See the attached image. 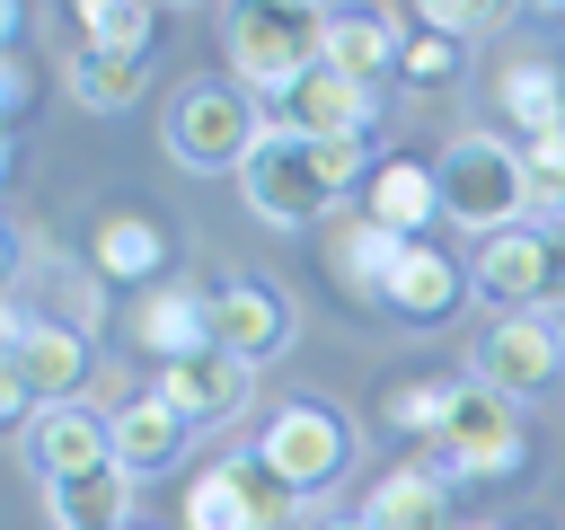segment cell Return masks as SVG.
Masks as SVG:
<instances>
[{
    "mask_svg": "<svg viewBox=\"0 0 565 530\" xmlns=\"http://www.w3.org/2000/svg\"><path fill=\"white\" fill-rule=\"evenodd\" d=\"M362 177V141H300V132H265L256 150H247V168H238V194H247V212L256 221H274V230H300V221H327L335 212V194Z\"/></svg>",
    "mask_w": 565,
    "mask_h": 530,
    "instance_id": "obj_1",
    "label": "cell"
},
{
    "mask_svg": "<svg viewBox=\"0 0 565 530\" xmlns=\"http://www.w3.org/2000/svg\"><path fill=\"white\" fill-rule=\"evenodd\" d=\"M221 53H230V80L247 97H282L300 88L318 62H327V9H274V0H247L221 18Z\"/></svg>",
    "mask_w": 565,
    "mask_h": 530,
    "instance_id": "obj_2",
    "label": "cell"
},
{
    "mask_svg": "<svg viewBox=\"0 0 565 530\" xmlns=\"http://www.w3.org/2000/svg\"><path fill=\"white\" fill-rule=\"evenodd\" d=\"M433 177H441V212H450L459 230H477V239H503V230H521V212H530L521 141H503V132H459Z\"/></svg>",
    "mask_w": 565,
    "mask_h": 530,
    "instance_id": "obj_3",
    "label": "cell"
},
{
    "mask_svg": "<svg viewBox=\"0 0 565 530\" xmlns=\"http://www.w3.org/2000/svg\"><path fill=\"white\" fill-rule=\"evenodd\" d=\"M468 283L494 318H565V221H521L468 256Z\"/></svg>",
    "mask_w": 565,
    "mask_h": 530,
    "instance_id": "obj_4",
    "label": "cell"
},
{
    "mask_svg": "<svg viewBox=\"0 0 565 530\" xmlns=\"http://www.w3.org/2000/svg\"><path fill=\"white\" fill-rule=\"evenodd\" d=\"M88 380V336L44 318V309H18L9 300V362H0V406L9 415H44V406H71Z\"/></svg>",
    "mask_w": 565,
    "mask_h": 530,
    "instance_id": "obj_5",
    "label": "cell"
},
{
    "mask_svg": "<svg viewBox=\"0 0 565 530\" xmlns=\"http://www.w3.org/2000/svg\"><path fill=\"white\" fill-rule=\"evenodd\" d=\"M274 124L256 115V97L238 88V80H194L177 106H168V150H177V168H247V150L265 141Z\"/></svg>",
    "mask_w": 565,
    "mask_h": 530,
    "instance_id": "obj_6",
    "label": "cell"
},
{
    "mask_svg": "<svg viewBox=\"0 0 565 530\" xmlns=\"http://www.w3.org/2000/svg\"><path fill=\"white\" fill-rule=\"evenodd\" d=\"M300 486L265 468V451H230L185 486V530H291Z\"/></svg>",
    "mask_w": 565,
    "mask_h": 530,
    "instance_id": "obj_7",
    "label": "cell"
},
{
    "mask_svg": "<svg viewBox=\"0 0 565 530\" xmlns=\"http://www.w3.org/2000/svg\"><path fill=\"white\" fill-rule=\"evenodd\" d=\"M415 468H441V486L450 477H512L521 468V415H512V398L459 380V406L441 415V433L424 442Z\"/></svg>",
    "mask_w": 565,
    "mask_h": 530,
    "instance_id": "obj_8",
    "label": "cell"
},
{
    "mask_svg": "<svg viewBox=\"0 0 565 530\" xmlns=\"http://www.w3.org/2000/svg\"><path fill=\"white\" fill-rule=\"evenodd\" d=\"M256 451H265V468H274V477H291V486H300V504H309V495H327V486L344 477L353 433H344V415H335L327 398H291V406L256 433Z\"/></svg>",
    "mask_w": 565,
    "mask_h": 530,
    "instance_id": "obj_9",
    "label": "cell"
},
{
    "mask_svg": "<svg viewBox=\"0 0 565 530\" xmlns=\"http://www.w3.org/2000/svg\"><path fill=\"white\" fill-rule=\"evenodd\" d=\"M477 389H494V398H539V389H556L565 380V327L556 318H494L486 336H477V371H468Z\"/></svg>",
    "mask_w": 565,
    "mask_h": 530,
    "instance_id": "obj_10",
    "label": "cell"
},
{
    "mask_svg": "<svg viewBox=\"0 0 565 530\" xmlns=\"http://www.w3.org/2000/svg\"><path fill=\"white\" fill-rule=\"evenodd\" d=\"M274 124L282 132H300V141H371L380 132V106H371V88L362 80H344V71H309L300 88H282L274 97Z\"/></svg>",
    "mask_w": 565,
    "mask_h": 530,
    "instance_id": "obj_11",
    "label": "cell"
},
{
    "mask_svg": "<svg viewBox=\"0 0 565 530\" xmlns=\"http://www.w3.org/2000/svg\"><path fill=\"white\" fill-rule=\"evenodd\" d=\"M212 336H221V353H238L256 371V362H274L291 344V300L274 283H256V274H238V283L212 292Z\"/></svg>",
    "mask_w": 565,
    "mask_h": 530,
    "instance_id": "obj_12",
    "label": "cell"
},
{
    "mask_svg": "<svg viewBox=\"0 0 565 530\" xmlns=\"http://www.w3.org/2000/svg\"><path fill=\"white\" fill-rule=\"evenodd\" d=\"M247 389H256V371H247L238 353H221V344L159 371V398H168L185 424H238V415H247Z\"/></svg>",
    "mask_w": 565,
    "mask_h": 530,
    "instance_id": "obj_13",
    "label": "cell"
},
{
    "mask_svg": "<svg viewBox=\"0 0 565 530\" xmlns=\"http://www.w3.org/2000/svg\"><path fill=\"white\" fill-rule=\"evenodd\" d=\"M132 336L159 353V362H185V353H212V292L203 283H150L141 309H132Z\"/></svg>",
    "mask_w": 565,
    "mask_h": 530,
    "instance_id": "obj_14",
    "label": "cell"
},
{
    "mask_svg": "<svg viewBox=\"0 0 565 530\" xmlns=\"http://www.w3.org/2000/svg\"><path fill=\"white\" fill-rule=\"evenodd\" d=\"M433 212H441V177L424 168V159H380L371 177H362V221H380L388 239H424L433 230Z\"/></svg>",
    "mask_w": 565,
    "mask_h": 530,
    "instance_id": "obj_15",
    "label": "cell"
},
{
    "mask_svg": "<svg viewBox=\"0 0 565 530\" xmlns=\"http://www.w3.org/2000/svg\"><path fill=\"white\" fill-rule=\"evenodd\" d=\"M26 459H35L44 486H53V477H88V468L115 459V433H106V415H88V406H44V415L26 424Z\"/></svg>",
    "mask_w": 565,
    "mask_h": 530,
    "instance_id": "obj_16",
    "label": "cell"
},
{
    "mask_svg": "<svg viewBox=\"0 0 565 530\" xmlns=\"http://www.w3.org/2000/svg\"><path fill=\"white\" fill-rule=\"evenodd\" d=\"M106 433H115V468H124V477H150V468H168V459L185 451L194 424H185L159 389H141V398H124V406L106 415Z\"/></svg>",
    "mask_w": 565,
    "mask_h": 530,
    "instance_id": "obj_17",
    "label": "cell"
},
{
    "mask_svg": "<svg viewBox=\"0 0 565 530\" xmlns=\"http://www.w3.org/2000/svg\"><path fill=\"white\" fill-rule=\"evenodd\" d=\"M406 18L397 9H327V71H344V80H380L397 53H406V35H397Z\"/></svg>",
    "mask_w": 565,
    "mask_h": 530,
    "instance_id": "obj_18",
    "label": "cell"
},
{
    "mask_svg": "<svg viewBox=\"0 0 565 530\" xmlns=\"http://www.w3.org/2000/svg\"><path fill=\"white\" fill-rule=\"evenodd\" d=\"M397 256H406V239H388L380 221H335L327 230V274H335V292L344 300H380L388 292V274H397Z\"/></svg>",
    "mask_w": 565,
    "mask_h": 530,
    "instance_id": "obj_19",
    "label": "cell"
},
{
    "mask_svg": "<svg viewBox=\"0 0 565 530\" xmlns=\"http://www.w3.org/2000/svg\"><path fill=\"white\" fill-rule=\"evenodd\" d=\"M459 292H468V274H459L433 239H415V247L397 256V274H388V292H380V309H397V318L433 327V318H450V309H459Z\"/></svg>",
    "mask_w": 565,
    "mask_h": 530,
    "instance_id": "obj_20",
    "label": "cell"
},
{
    "mask_svg": "<svg viewBox=\"0 0 565 530\" xmlns=\"http://www.w3.org/2000/svg\"><path fill=\"white\" fill-rule=\"evenodd\" d=\"M44 512H53V530H132V477L115 459L88 468V477H53Z\"/></svg>",
    "mask_w": 565,
    "mask_h": 530,
    "instance_id": "obj_21",
    "label": "cell"
},
{
    "mask_svg": "<svg viewBox=\"0 0 565 530\" xmlns=\"http://www.w3.org/2000/svg\"><path fill=\"white\" fill-rule=\"evenodd\" d=\"M503 124H521V141L565 132V71H556V53H512L503 62Z\"/></svg>",
    "mask_w": 565,
    "mask_h": 530,
    "instance_id": "obj_22",
    "label": "cell"
},
{
    "mask_svg": "<svg viewBox=\"0 0 565 530\" xmlns=\"http://www.w3.org/2000/svg\"><path fill=\"white\" fill-rule=\"evenodd\" d=\"M362 521H371V530H459V521H450V495H441L433 468H397V477H380L371 504H362Z\"/></svg>",
    "mask_w": 565,
    "mask_h": 530,
    "instance_id": "obj_23",
    "label": "cell"
},
{
    "mask_svg": "<svg viewBox=\"0 0 565 530\" xmlns=\"http://www.w3.org/2000/svg\"><path fill=\"white\" fill-rule=\"evenodd\" d=\"M88 265H97L106 283H150V265H159V221L106 212V221L88 230Z\"/></svg>",
    "mask_w": 565,
    "mask_h": 530,
    "instance_id": "obj_24",
    "label": "cell"
},
{
    "mask_svg": "<svg viewBox=\"0 0 565 530\" xmlns=\"http://www.w3.org/2000/svg\"><path fill=\"white\" fill-rule=\"evenodd\" d=\"M71 88H79V106H97V115H124V106L150 88V44H141V53H88V44H79V62H71Z\"/></svg>",
    "mask_w": 565,
    "mask_h": 530,
    "instance_id": "obj_25",
    "label": "cell"
},
{
    "mask_svg": "<svg viewBox=\"0 0 565 530\" xmlns=\"http://www.w3.org/2000/svg\"><path fill=\"white\" fill-rule=\"evenodd\" d=\"M79 44L88 53H141L150 44V9H132V0H79Z\"/></svg>",
    "mask_w": 565,
    "mask_h": 530,
    "instance_id": "obj_26",
    "label": "cell"
},
{
    "mask_svg": "<svg viewBox=\"0 0 565 530\" xmlns=\"http://www.w3.org/2000/svg\"><path fill=\"white\" fill-rule=\"evenodd\" d=\"M380 406H388V424H397V433H424V442H433V433H441V415L459 406V380H397Z\"/></svg>",
    "mask_w": 565,
    "mask_h": 530,
    "instance_id": "obj_27",
    "label": "cell"
},
{
    "mask_svg": "<svg viewBox=\"0 0 565 530\" xmlns=\"http://www.w3.org/2000/svg\"><path fill=\"white\" fill-rule=\"evenodd\" d=\"M521 177H530V212L539 221H565V132L521 141Z\"/></svg>",
    "mask_w": 565,
    "mask_h": 530,
    "instance_id": "obj_28",
    "label": "cell"
},
{
    "mask_svg": "<svg viewBox=\"0 0 565 530\" xmlns=\"http://www.w3.org/2000/svg\"><path fill=\"white\" fill-rule=\"evenodd\" d=\"M397 71H406L415 88H450V80H459V44H450V35H433V26H415V35H406V53H397Z\"/></svg>",
    "mask_w": 565,
    "mask_h": 530,
    "instance_id": "obj_29",
    "label": "cell"
},
{
    "mask_svg": "<svg viewBox=\"0 0 565 530\" xmlns=\"http://www.w3.org/2000/svg\"><path fill=\"white\" fill-rule=\"evenodd\" d=\"M503 9H486V0H433V9H415V26H433V35H477V26H494Z\"/></svg>",
    "mask_w": 565,
    "mask_h": 530,
    "instance_id": "obj_30",
    "label": "cell"
},
{
    "mask_svg": "<svg viewBox=\"0 0 565 530\" xmlns=\"http://www.w3.org/2000/svg\"><path fill=\"white\" fill-rule=\"evenodd\" d=\"M318 530H371V521H362V512H344V521H318Z\"/></svg>",
    "mask_w": 565,
    "mask_h": 530,
    "instance_id": "obj_31",
    "label": "cell"
},
{
    "mask_svg": "<svg viewBox=\"0 0 565 530\" xmlns=\"http://www.w3.org/2000/svg\"><path fill=\"white\" fill-rule=\"evenodd\" d=\"M530 530H539V521H530Z\"/></svg>",
    "mask_w": 565,
    "mask_h": 530,
    "instance_id": "obj_32",
    "label": "cell"
}]
</instances>
